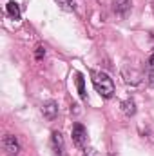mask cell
Returning <instances> with one entry per match:
<instances>
[{
	"label": "cell",
	"instance_id": "3",
	"mask_svg": "<svg viewBox=\"0 0 154 156\" xmlns=\"http://www.w3.org/2000/svg\"><path fill=\"white\" fill-rule=\"evenodd\" d=\"M2 147L9 156H16L20 153V142H18V138L15 134H5L2 138Z\"/></svg>",
	"mask_w": 154,
	"mask_h": 156
},
{
	"label": "cell",
	"instance_id": "5",
	"mask_svg": "<svg viewBox=\"0 0 154 156\" xmlns=\"http://www.w3.org/2000/svg\"><path fill=\"white\" fill-rule=\"evenodd\" d=\"M111 7H113V11H114L118 16L125 18L131 13V9H132V2L131 0H113L111 2Z\"/></svg>",
	"mask_w": 154,
	"mask_h": 156
},
{
	"label": "cell",
	"instance_id": "11",
	"mask_svg": "<svg viewBox=\"0 0 154 156\" xmlns=\"http://www.w3.org/2000/svg\"><path fill=\"white\" fill-rule=\"evenodd\" d=\"M147 71H149L151 82H154V53L151 55V58H149V62H147Z\"/></svg>",
	"mask_w": 154,
	"mask_h": 156
},
{
	"label": "cell",
	"instance_id": "1",
	"mask_svg": "<svg viewBox=\"0 0 154 156\" xmlns=\"http://www.w3.org/2000/svg\"><path fill=\"white\" fill-rule=\"evenodd\" d=\"M91 80H93V85H94L96 93L102 98L109 100V98L114 96V91H116L114 82L107 73H103V71H91Z\"/></svg>",
	"mask_w": 154,
	"mask_h": 156
},
{
	"label": "cell",
	"instance_id": "8",
	"mask_svg": "<svg viewBox=\"0 0 154 156\" xmlns=\"http://www.w3.org/2000/svg\"><path fill=\"white\" fill-rule=\"evenodd\" d=\"M121 111H123L125 116H134V115H136V104H134V100H132V98L123 100V102H121Z\"/></svg>",
	"mask_w": 154,
	"mask_h": 156
},
{
	"label": "cell",
	"instance_id": "13",
	"mask_svg": "<svg viewBox=\"0 0 154 156\" xmlns=\"http://www.w3.org/2000/svg\"><path fill=\"white\" fill-rule=\"evenodd\" d=\"M44 56H45V49H44L42 45H38L37 51H35V58H37V60H42Z\"/></svg>",
	"mask_w": 154,
	"mask_h": 156
},
{
	"label": "cell",
	"instance_id": "12",
	"mask_svg": "<svg viewBox=\"0 0 154 156\" xmlns=\"http://www.w3.org/2000/svg\"><path fill=\"white\" fill-rule=\"evenodd\" d=\"M82 156H102V154H100L94 147H85V149H83V154H82Z\"/></svg>",
	"mask_w": 154,
	"mask_h": 156
},
{
	"label": "cell",
	"instance_id": "4",
	"mask_svg": "<svg viewBox=\"0 0 154 156\" xmlns=\"http://www.w3.org/2000/svg\"><path fill=\"white\" fill-rule=\"evenodd\" d=\"M51 151L54 156H64L65 154V142L60 131H53L51 134Z\"/></svg>",
	"mask_w": 154,
	"mask_h": 156
},
{
	"label": "cell",
	"instance_id": "10",
	"mask_svg": "<svg viewBox=\"0 0 154 156\" xmlns=\"http://www.w3.org/2000/svg\"><path fill=\"white\" fill-rule=\"evenodd\" d=\"M54 2L65 11H75V7H76V0H54Z\"/></svg>",
	"mask_w": 154,
	"mask_h": 156
},
{
	"label": "cell",
	"instance_id": "2",
	"mask_svg": "<svg viewBox=\"0 0 154 156\" xmlns=\"http://www.w3.org/2000/svg\"><path fill=\"white\" fill-rule=\"evenodd\" d=\"M71 136H73V144H75L76 149H82V151H83V149L87 147V140H89V136H87V129H85L83 123L76 122V123L73 125V129H71Z\"/></svg>",
	"mask_w": 154,
	"mask_h": 156
},
{
	"label": "cell",
	"instance_id": "7",
	"mask_svg": "<svg viewBox=\"0 0 154 156\" xmlns=\"http://www.w3.org/2000/svg\"><path fill=\"white\" fill-rule=\"evenodd\" d=\"M5 11H7V15H9V18L11 20H20V5L16 4V2H7V5H5Z\"/></svg>",
	"mask_w": 154,
	"mask_h": 156
},
{
	"label": "cell",
	"instance_id": "6",
	"mask_svg": "<svg viewBox=\"0 0 154 156\" xmlns=\"http://www.w3.org/2000/svg\"><path fill=\"white\" fill-rule=\"evenodd\" d=\"M42 115H44V118L45 120H54V118L58 116V104L54 102V100H47V102H44L42 104Z\"/></svg>",
	"mask_w": 154,
	"mask_h": 156
},
{
	"label": "cell",
	"instance_id": "9",
	"mask_svg": "<svg viewBox=\"0 0 154 156\" xmlns=\"http://www.w3.org/2000/svg\"><path fill=\"white\" fill-rule=\"evenodd\" d=\"M75 82H76V87H78V93H80V98H82V100H87L85 83H83V76H82V73H75Z\"/></svg>",
	"mask_w": 154,
	"mask_h": 156
}]
</instances>
